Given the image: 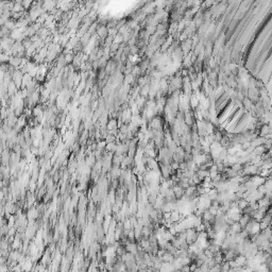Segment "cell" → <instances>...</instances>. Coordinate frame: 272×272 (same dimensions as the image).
Here are the masks:
<instances>
[{
    "instance_id": "1",
    "label": "cell",
    "mask_w": 272,
    "mask_h": 272,
    "mask_svg": "<svg viewBox=\"0 0 272 272\" xmlns=\"http://www.w3.org/2000/svg\"><path fill=\"white\" fill-rule=\"evenodd\" d=\"M210 265H208L207 261H206L204 265H202L200 267H197L196 270H195L194 272H208V271H210Z\"/></svg>"
}]
</instances>
